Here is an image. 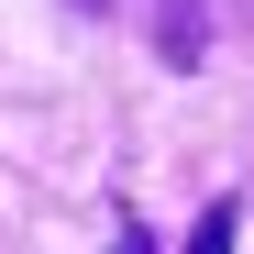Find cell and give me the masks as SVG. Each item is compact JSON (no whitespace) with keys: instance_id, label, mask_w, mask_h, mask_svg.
<instances>
[{"instance_id":"cell-1","label":"cell","mask_w":254,"mask_h":254,"mask_svg":"<svg viewBox=\"0 0 254 254\" xmlns=\"http://www.w3.org/2000/svg\"><path fill=\"white\" fill-rule=\"evenodd\" d=\"M155 56L166 66H199L210 56V0H155Z\"/></svg>"},{"instance_id":"cell-2","label":"cell","mask_w":254,"mask_h":254,"mask_svg":"<svg viewBox=\"0 0 254 254\" xmlns=\"http://www.w3.org/2000/svg\"><path fill=\"white\" fill-rule=\"evenodd\" d=\"M232 232H243V199H210L199 232H188V254H232Z\"/></svg>"},{"instance_id":"cell-3","label":"cell","mask_w":254,"mask_h":254,"mask_svg":"<svg viewBox=\"0 0 254 254\" xmlns=\"http://www.w3.org/2000/svg\"><path fill=\"white\" fill-rule=\"evenodd\" d=\"M111 254H155V243H144V221H122V243H111Z\"/></svg>"}]
</instances>
